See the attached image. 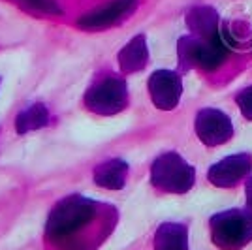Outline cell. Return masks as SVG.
<instances>
[{
  "mask_svg": "<svg viewBox=\"0 0 252 250\" xmlns=\"http://www.w3.org/2000/svg\"><path fill=\"white\" fill-rule=\"evenodd\" d=\"M231 47L233 40L224 27L213 38H200L194 34L183 36L177 45L179 66L183 70L200 68L203 72H215L228 59Z\"/></svg>",
  "mask_w": 252,
  "mask_h": 250,
  "instance_id": "cell-2",
  "label": "cell"
},
{
  "mask_svg": "<svg viewBox=\"0 0 252 250\" xmlns=\"http://www.w3.org/2000/svg\"><path fill=\"white\" fill-rule=\"evenodd\" d=\"M194 130H196L198 139L207 147L224 145L233 137L231 119L224 111L215 109V107H203L198 111Z\"/></svg>",
  "mask_w": 252,
  "mask_h": 250,
  "instance_id": "cell-6",
  "label": "cell"
},
{
  "mask_svg": "<svg viewBox=\"0 0 252 250\" xmlns=\"http://www.w3.org/2000/svg\"><path fill=\"white\" fill-rule=\"evenodd\" d=\"M149 64V49L145 34H137L119 51V66L123 73L141 72Z\"/></svg>",
  "mask_w": 252,
  "mask_h": 250,
  "instance_id": "cell-10",
  "label": "cell"
},
{
  "mask_svg": "<svg viewBox=\"0 0 252 250\" xmlns=\"http://www.w3.org/2000/svg\"><path fill=\"white\" fill-rule=\"evenodd\" d=\"M137 8V0H113L105 6L89 11L77 19V27L83 31H104L123 19L130 17Z\"/></svg>",
  "mask_w": 252,
  "mask_h": 250,
  "instance_id": "cell-9",
  "label": "cell"
},
{
  "mask_svg": "<svg viewBox=\"0 0 252 250\" xmlns=\"http://www.w3.org/2000/svg\"><path fill=\"white\" fill-rule=\"evenodd\" d=\"M151 183L160 192L187 194L196 183V169L175 151L164 153L151 166Z\"/></svg>",
  "mask_w": 252,
  "mask_h": 250,
  "instance_id": "cell-4",
  "label": "cell"
},
{
  "mask_svg": "<svg viewBox=\"0 0 252 250\" xmlns=\"http://www.w3.org/2000/svg\"><path fill=\"white\" fill-rule=\"evenodd\" d=\"M115 209L105 207L94 199L79 194L61 199L47 219L45 237L59 250H83L81 243H89L91 224L109 220Z\"/></svg>",
  "mask_w": 252,
  "mask_h": 250,
  "instance_id": "cell-1",
  "label": "cell"
},
{
  "mask_svg": "<svg viewBox=\"0 0 252 250\" xmlns=\"http://www.w3.org/2000/svg\"><path fill=\"white\" fill-rule=\"evenodd\" d=\"M94 183L98 187L105 188V190H121L126 185V177H128V164L121 158H111L105 160L100 166L94 167Z\"/></svg>",
  "mask_w": 252,
  "mask_h": 250,
  "instance_id": "cell-12",
  "label": "cell"
},
{
  "mask_svg": "<svg viewBox=\"0 0 252 250\" xmlns=\"http://www.w3.org/2000/svg\"><path fill=\"white\" fill-rule=\"evenodd\" d=\"M235 104L239 105V111L247 121H252V85L235 94Z\"/></svg>",
  "mask_w": 252,
  "mask_h": 250,
  "instance_id": "cell-16",
  "label": "cell"
},
{
  "mask_svg": "<svg viewBox=\"0 0 252 250\" xmlns=\"http://www.w3.org/2000/svg\"><path fill=\"white\" fill-rule=\"evenodd\" d=\"M85 105L96 115L121 113L128 105V85L119 75H105L85 93Z\"/></svg>",
  "mask_w": 252,
  "mask_h": 250,
  "instance_id": "cell-5",
  "label": "cell"
},
{
  "mask_svg": "<svg viewBox=\"0 0 252 250\" xmlns=\"http://www.w3.org/2000/svg\"><path fill=\"white\" fill-rule=\"evenodd\" d=\"M23 4L25 8H29L32 11H38V13H47V15H61V8L53 2V0H15Z\"/></svg>",
  "mask_w": 252,
  "mask_h": 250,
  "instance_id": "cell-15",
  "label": "cell"
},
{
  "mask_svg": "<svg viewBox=\"0 0 252 250\" xmlns=\"http://www.w3.org/2000/svg\"><path fill=\"white\" fill-rule=\"evenodd\" d=\"M149 94L153 104L162 111H171L179 105L183 94V79L177 72L157 70L149 77Z\"/></svg>",
  "mask_w": 252,
  "mask_h": 250,
  "instance_id": "cell-8",
  "label": "cell"
},
{
  "mask_svg": "<svg viewBox=\"0 0 252 250\" xmlns=\"http://www.w3.org/2000/svg\"><path fill=\"white\" fill-rule=\"evenodd\" d=\"M155 250H189V228L181 222H164L155 233Z\"/></svg>",
  "mask_w": 252,
  "mask_h": 250,
  "instance_id": "cell-13",
  "label": "cell"
},
{
  "mask_svg": "<svg viewBox=\"0 0 252 250\" xmlns=\"http://www.w3.org/2000/svg\"><path fill=\"white\" fill-rule=\"evenodd\" d=\"M187 25L194 36L200 38H213L220 31L222 23L215 8L211 6H198L192 8L187 15Z\"/></svg>",
  "mask_w": 252,
  "mask_h": 250,
  "instance_id": "cell-11",
  "label": "cell"
},
{
  "mask_svg": "<svg viewBox=\"0 0 252 250\" xmlns=\"http://www.w3.org/2000/svg\"><path fill=\"white\" fill-rule=\"evenodd\" d=\"M51 123V117H49V111L43 104H32L31 107L23 109L21 113L17 115L15 119V130L17 134H29L32 130H40V128H45Z\"/></svg>",
  "mask_w": 252,
  "mask_h": 250,
  "instance_id": "cell-14",
  "label": "cell"
},
{
  "mask_svg": "<svg viewBox=\"0 0 252 250\" xmlns=\"http://www.w3.org/2000/svg\"><path fill=\"white\" fill-rule=\"evenodd\" d=\"M252 171V155L241 153L231 155L213 164L207 173V179L213 187L217 188H233L247 179Z\"/></svg>",
  "mask_w": 252,
  "mask_h": 250,
  "instance_id": "cell-7",
  "label": "cell"
},
{
  "mask_svg": "<svg viewBox=\"0 0 252 250\" xmlns=\"http://www.w3.org/2000/svg\"><path fill=\"white\" fill-rule=\"evenodd\" d=\"M245 194H247V209L252 211V177L247 179V185H245Z\"/></svg>",
  "mask_w": 252,
  "mask_h": 250,
  "instance_id": "cell-17",
  "label": "cell"
},
{
  "mask_svg": "<svg viewBox=\"0 0 252 250\" xmlns=\"http://www.w3.org/2000/svg\"><path fill=\"white\" fill-rule=\"evenodd\" d=\"M0 81H2V79H0Z\"/></svg>",
  "mask_w": 252,
  "mask_h": 250,
  "instance_id": "cell-18",
  "label": "cell"
},
{
  "mask_svg": "<svg viewBox=\"0 0 252 250\" xmlns=\"http://www.w3.org/2000/svg\"><path fill=\"white\" fill-rule=\"evenodd\" d=\"M213 245L220 250H241L252 241L251 209H228L209 220Z\"/></svg>",
  "mask_w": 252,
  "mask_h": 250,
  "instance_id": "cell-3",
  "label": "cell"
}]
</instances>
